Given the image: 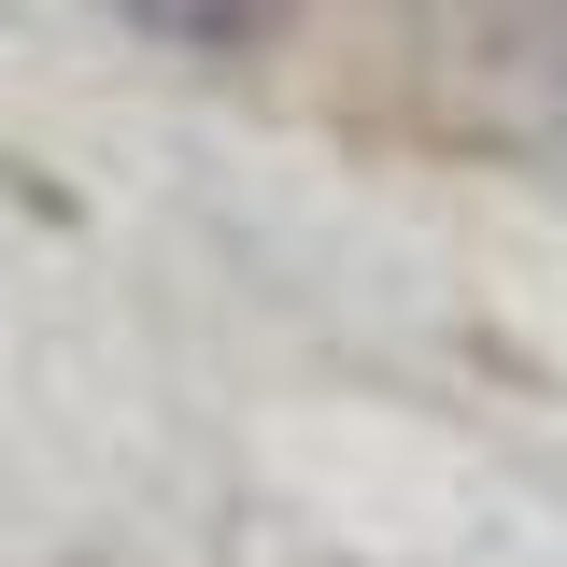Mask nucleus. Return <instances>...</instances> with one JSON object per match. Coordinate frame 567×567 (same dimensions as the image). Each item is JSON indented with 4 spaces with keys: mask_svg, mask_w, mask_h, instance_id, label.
<instances>
[]
</instances>
